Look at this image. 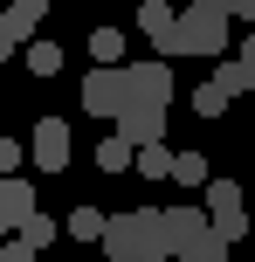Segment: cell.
Segmentation results:
<instances>
[{
  "mask_svg": "<svg viewBox=\"0 0 255 262\" xmlns=\"http://www.w3.org/2000/svg\"><path fill=\"white\" fill-rule=\"evenodd\" d=\"M104 255H110V262H166V207L110 214V228H104Z\"/></svg>",
  "mask_w": 255,
  "mask_h": 262,
  "instance_id": "obj_1",
  "label": "cell"
},
{
  "mask_svg": "<svg viewBox=\"0 0 255 262\" xmlns=\"http://www.w3.org/2000/svg\"><path fill=\"white\" fill-rule=\"evenodd\" d=\"M228 41H235L228 7H221V0H200V7H179V28H173V41L159 49V62H173V55H221Z\"/></svg>",
  "mask_w": 255,
  "mask_h": 262,
  "instance_id": "obj_2",
  "label": "cell"
},
{
  "mask_svg": "<svg viewBox=\"0 0 255 262\" xmlns=\"http://www.w3.org/2000/svg\"><path fill=\"white\" fill-rule=\"evenodd\" d=\"M207 228L221 242H242L248 235V193L235 180H207Z\"/></svg>",
  "mask_w": 255,
  "mask_h": 262,
  "instance_id": "obj_3",
  "label": "cell"
},
{
  "mask_svg": "<svg viewBox=\"0 0 255 262\" xmlns=\"http://www.w3.org/2000/svg\"><path fill=\"white\" fill-rule=\"evenodd\" d=\"M76 97H83V111H90V118H110V124H118L124 104H131V83H124V69H90Z\"/></svg>",
  "mask_w": 255,
  "mask_h": 262,
  "instance_id": "obj_4",
  "label": "cell"
},
{
  "mask_svg": "<svg viewBox=\"0 0 255 262\" xmlns=\"http://www.w3.org/2000/svg\"><path fill=\"white\" fill-rule=\"evenodd\" d=\"M207 235H214V228H207V207H193V200L166 207V262H187Z\"/></svg>",
  "mask_w": 255,
  "mask_h": 262,
  "instance_id": "obj_5",
  "label": "cell"
},
{
  "mask_svg": "<svg viewBox=\"0 0 255 262\" xmlns=\"http://www.w3.org/2000/svg\"><path fill=\"white\" fill-rule=\"evenodd\" d=\"M124 83H131V104H166L173 111V62H159V55H152V62H124Z\"/></svg>",
  "mask_w": 255,
  "mask_h": 262,
  "instance_id": "obj_6",
  "label": "cell"
},
{
  "mask_svg": "<svg viewBox=\"0 0 255 262\" xmlns=\"http://www.w3.org/2000/svg\"><path fill=\"white\" fill-rule=\"evenodd\" d=\"M118 138L131 145V152H152V145H166V104H124Z\"/></svg>",
  "mask_w": 255,
  "mask_h": 262,
  "instance_id": "obj_7",
  "label": "cell"
},
{
  "mask_svg": "<svg viewBox=\"0 0 255 262\" xmlns=\"http://www.w3.org/2000/svg\"><path fill=\"white\" fill-rule=\"evenodd\" d=\"M35 214H41L35 207V186H28V180H0V242H14Z\"/></svg>",
  "mask_w": 255,
  "mask_h": 262,
  "instance_id": "obj_8",
  "label": "cell"
},
{
  "mask_svg": "<svg viewBox=\"0 0 255 262\" xmlns=\"http://www.w3.org/2000/svg\"><path fill=\"white\" fill-rule=\"evenodd\" d=\"M28 159H35L41 172H62V166H69V124H62V118H41L35 138H28Z\"/></svg>",
  "mask_w": 255,
  "mask_h": 262,
  "instance_id": "obj_9",
  "label": "cell"
},
{
  "mask_svg": "<svg viewBox=\"0 0 255 262\" xmlns=\"http://www.w3.org/2000/svg\"><path fill=\"white\" fill-rule=\"evenodd\" d=\"M41 28V0H14L7 14H0V35L14 41V49H28V35Z\"/></svg>",
  "mask_w": 255,
  "mask_h": 262,
  "instance_id": "obj_10",
  "label": "cell"
},
{
  "mask_svg": "<svg viewBox=\"0 0 255 262\" xmlns=\"http://www.w3.org/2000/svg\"><path fill=\"white\" fill-rule=\"evenodd\" d=\"M138 28L152 35V49H166V41H173V28H179V7H166V0H145V7H138Z\"/></svg>",
  "mask_w": 255,
  "mask_h": 262,
  "instance_id": "obj_11",
  "label": "cell"
},
{
  "mask_svg": "<svg viewBox=\"0 0 255 262\" xmlns=\"http://www.w3.org/2000/svg\"><path fill=\"white\" fill-rule=\"evenodd\" d=\"M104 228H110V214H97L90 200H83V207H69V221H62V235H76V242H104Z\"/></svg>",
  "mask_w": 255,
  "mask_h": 262,
  "instance_id": "obj_12",
  "label": "cell"
},
{
  "mask_svg": "<svg viewBox=\"0 0 255 262\" xmlns=\"http://www.w3.org/2000/svg\"><path fill=\"white\" fill-rule=\"evenodd\" d=\"M90 55L97 69H124V28H90Z\"/></svg>",
  "mask_w": 255,
  "mask_h": 262,
  "instance_id": "obj_13",
  "label": "cell"
},
{
  "mask_svg": "<svg viewBox=\"0 0 255 262\" xmlns=\"http://www.w3.org/2000/svg\"><path fill=\"white\" fill-rule=\"evenodd\" d=\"M21 62H28V76H41V83H49V76H62V49H55V41H28V49H21Z\"/></svg>",
  "mask_w": 255,
  "mask_h": 262,
  "instance_id": "obj_14",
  "label": "cell"
},
{
  "mask_svg": "<svg viewBox=\"0 0 255 262\" xmlns=\"http://www.w3.org/2000/svg\"><path fill=\"white\" fill-rule=\"evenodd\" d=\"M131 166H138V152L118 138V131H110V138L97 145V172H131Z\"/></svg>",
  "mask_w": 255,
  "mask_h": 262,
  "instance_id": "obj_15",
  "label": "cell"
},
{
  "mask_svg": "<svg viewBox=\"0 0 255 262\" xmlns=\"http://www.w3.org/2000/svg\"><path fill=\"white\" fill-rule=\"evenodd\" d=\"M173 180H179V186H200V193H207V159H200V152H173Z\"/></svg>",
  "mask_w": 255,
  "mask_h": 262,
  "instance_id": "obj_16",
  "label": "cell"
},
{
  "mask_svg": "<svg viewBox=\"0 0 255 262\" xmlns=\"http://www.w3.org/2000/svg\"><path fill=\"white\" fill-rule=\"evenodd\" d=\"M138 172H145V180H173V152H166V145L138 152Z\"/></svg>",
  "mask_w": 255,
  "mask_h": 262,
  "instance_id": "obj_17",
  "label": "cell"
},
{
  "mask_svg": "<svg viewBox=\"0 0 255 262\" xmlns=\"http://www.w3.org/2000/svg\"><path fill=\"white\" fill-rule=\"evenodd\" d=\"M228 104H235V97H228V90H214V83H200V90H193V111H200V118H221Z\"/></svg>",
  "mask_w": 255,
  "mask_h": 262,
  "instance_id": "obj_18",
  "label": "cell"
},
{
  "mask_svg": "<svg viewBox=\"0 0 255 262\" xmlns=\"http://www.w3.org/2000/svg\"><path fill=\"white\" fill-rule=\"evenodd\" d=\"M55 235H62V228H55V221H49V214H35V221H28V228H21V242H28V249H35V255H41V249H49V242H55Z\"/></svg>",
  "mask_w": 255,
  "mask_h": 262,
  "instance_id": "obj_19",
  "label": "cell"
},
{
  "mask_svg": "<svg viewBox=\"0 0 255 262\" xmlns=\"http://www.w3.org/2000/svg\"><path fill=\"white\" fill-rule=\"evenodd\" d=\"M21 159H28L21 138H0V180H21Z\"/></svg>",
  "mask_w": 255,
  "mask_h": 262,
  "instance_id": "obj_20",
  "label": "cell"
},
{
  "mask_svg": "<svg viewBox=\"0 0 255 262\" xmlns=\"http://www.w3.org/2000/svg\"><path fill=\"white\" fill-rule=\"evenodd\" d=\"M207 83H214V90H228V97H242V90H248L242 62H221V69H214V76H207Z\"/></svg>",
  "mask_w": 255,
  "mask_h": 262,
  "instance_id": "obj_21",
  "label": "cell"
},
{
  "mask_svg": "<svg viewBox=\"0 0 255 262\" xmlns=\"http://www.w3.org/2000/svg\"><path fill=\"white\" fill-rule=\"evenodd\" d=\"M187 262H235V255H228V242H221V235H207V242H200V249H193Z\"/></svg>",
  "mask_w": 255,
  "mask_h": 262,
  "instance_id": "obj_22",
  "label": "cell"
},
{
  "mask_svg": "<svg viewBox=\"0 0 255 262\" xmlns=\"http://www.w3.org/2000/svg\"><path fill=\"white\" fill-rule=\"evenodd\" d=\"M0 262H35V249H28V242L14 235V242H0Z\"/></svg>",
  "mask_w": 255,
  "mask_h": 262,
  "instance_id": "obj_23",
  "label": "cell"
},
{
  "mask_svg": "<svg viewBox=\"0 0 255 262\" xmlns=\"http://www.w3.org/2000/svg\"><path fill=\"white\" fill-rule=\"evenodd\" d=\"M235 62H242V76H248V90H255V35H242V55H235Z\"/></svg>",
  "mask_w": 255,
  "mask_h": 262,
  "instance_id": "obj_24",
  "label": "cell"
},
{
  "mask_svg": "<svg viewBox=\"0 0 255 262\" xmlns=\"http://www.w3.org/2000/svg\"><path fill=\"white\" fill-rule=\"evenodd\" d=\"M228 21H255V0H235V7H228Z\"/></svg>",
  "mask_w": 255,
  "mask_h": 262,
  "instance_id": "obj_25",
  "label": "cell"
},
{
  "mask_svg": "<svg viewBox=\"0 0 255 262\" xmlns=\"http://www.w3.org/2000/svg\"><path fill=\"white\" fill-rule=\"evenodd\" d=\"M7 55H21V49H14V41H7V35H0V62H7Z\"/></svg>",
  "mask_w": 255,
  "mask_h": 262,
  "instance_id": "obj_26",
  "label": "cell"
},
{
  "mask_svg": "<svg viewBox=\"0 0 255 262\" xmlns=\"http://www.w3.org/2000/svg\"><path fill=\"white\" fill-rule=\"evenodd\" d=\"M248 235H255V207H248Z\"/></svg>",
  "mask_w": 255,
  "mask_h": 262,
  "instance_id": "obj_27",
  "label": "cell"
}]
</instances>
